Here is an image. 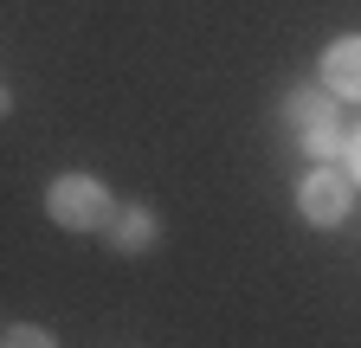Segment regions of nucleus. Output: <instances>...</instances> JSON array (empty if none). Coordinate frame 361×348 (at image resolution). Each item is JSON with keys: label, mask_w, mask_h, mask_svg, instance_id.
Wrapping results in <instances>:
<instances>
[{"label": "nucleus", "mask_w": 361, "mask_h": 348, "mask_svg": "<svg viewBox=\"0 0 361 348\" xmlns=\"http://www.w3.org/2000/svg\"><path fill=\"white\" fill-rule=\"evenodd\" d=\"M0 342H20V348H52V335L32 329V323H0Z\"/></svg>", "instance_id": "nucleus-6"}, {"label": "nucleus", "mask_w": 361, "mask_h": 348, "mask_svg": "<svg viewBox=\"0 0 361 348\" xmlns=\"http://www.w3.org/2000/svg\"><path fill=\"white\" fill-rule=\"evenodd\" d=\"M323 84H329L342 104H361V32L336 39V46L323 52Z\"/></svg>", "instance_id": "nucleus-4"}, {"label": "nucleus", "mask_w": 361, "mask_h": 348, "mask_svg": "<svg viewBox=\"0 0 361 348\" xmlns=\"http://www.w3.org/2000/svg\"><path fill=\"white\" fill-rule=\"evenodd\" d=\"M342 97L329 91H316V84H303V91H290L284 97V116H290V129H297V142L316 155V161H336V155H348V136L355 129H342V110H336Z\"/></svg>", "instance_id": "nucleus-1"}, {"label": "nucleus", "mask_w": 361, "mask_h": 348, "mask_svg": "<svg viewBox=\"0 0 361 348\" xmlns=\"http://www.w3.org/2000/svg\"><path fill=\"white\" fill-rule=\"evenodd\" d=\"M348 206H355V174L348 168H336V161H316L303 181H297V213L310 226H342L348 220Z\"/></svg>", "instance_id": "nucleus-3"}, {"label": "nucleus", "mask_w": 361, "mask_h": 348, "mask_svg": "<svg viewBox=\"0 0 361 348\" xmlns=\"http://www.w3.org/2000/svg\"><path fill=\"white\" fill-rule=\"evenodd\" d=\"M104 232H110V245H116V251H149V245L161 239V220H155L149 206H116Z\"/></svg>", "instance_id": "nucleus-5"}, {"label": "nucleus", "mask_w": 361, "mask_h": 348, "mask_svg": "<svg viewBox=\"0 0 361 348\" xmlns=\"http://www.w3.org/2000/svg\"><path fill=\"white\" fill-rule=\"evenodd\" d=\"M7 110H13V91H0V116H7Z\"/></svg>", "instance_id": "nucleus-8"}, {"label": "nucleus", "mask_w": 361, "mask_h": 348, "mask_svg": "<svg viewBox=\"0 0 361 348\" xmlns=\"http://www.w3.org/2000/svg\"><path fill=\"white\" fill-rule=\"evenodd\" d=\"M348 174H355V181H361V129H355V136H348Z\"/></svg>", "instance_id": "nucleus-7"}, {"label": "nucleus", "mask_w": 361, "mask_h": 348, "mask_svg": "<svg viewBox=\"0 0 361 348\" xmlns=\"http://www.w3.org/2000/svg\"><path fill=\"white\" fill-rule=\"evenodd\" d=\"M45 213H52V226H65V232H104L116 200H110L104 181H90V174H59V181L45 187Z\"/></svg>", "instance_id": "nucleus-2"}]
</instances>
